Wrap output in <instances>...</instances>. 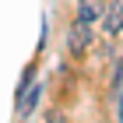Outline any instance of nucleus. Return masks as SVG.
<instances>
[{
	"mask_svg": "<svg viewBox=\"0 0 123 123\" xmlns=\"http://www.w3.org/2000/svg\"><path fill=\"white\" fill-rule=\"evenodd\" d=\"M102 4H105V0H81L77 18H81V21H95L98 14H102Z\"/></svg>",
	"mask_w": 123,
	"mask_h": 123,
	"instance_id": "obj_3",
	"label": "nucleus"
},
{
	"mask_svg": "<svg viewBox=\"0 0 123 123\" xmlns=\"http://www.w3.org/2000/svg\"><path fill=\"white\" fill-rule=\"evenodd\" d=\"M25 95V92H21ZM39 95H42V85H35V88H28V95H25V98H21L18 102V113L25 116V113H32V109H35V102H39Z\"/></svg>",
	"mask_w": 123,
	"mask_h": 123,
	"instance_id": "obj_4",
	"label": "nucleus"
},
{
	"mask_svg": "<svg viewBox=\"0 0 123 123\" xmlns=\"http://www.w3.org/2000/svg\"><path fill=\"white\" fill-rule=\"evenodd\" d=\"M67 42H70V53L74 56H81L88 46H92V28H88V21L77 18L74 25H70V35H67Z\"/></svg>",
	"mask_w": 123,
	"mask_h": 123,
	"instance_id": "obj_1",
	"label": "nucleus"
},
{
	"mask_svg": "<svg viewBox=\"0 0 123 123\" xmlns=\"http://www.w3.org/2000/svg\"><path fill=\"white\" fill-rule=\"evenodd\" d=\"M102 11H105V7H102ZM120 28H123V4H120V0H113L109 11H105V35L116 39V35H120Z\"/></svg>",
	"mask_w": 123,
	"mask_h": 123,
	"instance_id": "obj_2",
	"label": "nucleus"
}]
</instances>
